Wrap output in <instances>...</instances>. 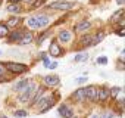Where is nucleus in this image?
<instances>
[{"mask_svg":"<svg viewBox=\"0 0 125 118\" xmlns=\"http://www.w3.org/2000/svg\"><path fill=\"white\" fill-rule=\"evenodd\" d=\"M35 89H37V84H35V81H31V83H28V86L21 92V94H19V97H18V100L21 102V103H28L30 100H31V97L34 96V92H35Z\"/></svg>","mask_w":125,"mask_h":118,"instance_id":"obj_1","label":"nucleus"},{"mask_svg":"<svg viewBox=\"0 0 125 118\" xmlns=\"http://www.w3.org/2000/svg\"><path fill=\"white\" fill-rule=\"evenodd\" d=\"M0 118H9V117H0Z\"/></svg>","mask_w":125,"mask_h":118,"instance_id":"obj_41","label":"nucleus"},{"mask_svg":"<svg viewBox=\"0 0 125 118\" xmlns=\"http://www.w3.org/2000/svg\"><path fill=\"white\" fill-rule=\"evenodd\" d=\"M22 2H25V3H30V5H31V3L34 2V0H22Z\"/></svg>","mask_w":125,"mask_h":118,"instance_id":"obj_39","label":"nucleus"},{"mask_svg":"<svg viewBox=\"0 0 125 118\" xmlns=\"http://www.w3.org/2000/svg\"><path fill=\"white\" fill-rule=\"evenodd\" d=\"M6 9H8V12H10V13H19V12L22 11V8H21L19 3H9Z\"/></svg>","mask_w":125,"mask_h":118,"instance_id":"obj_20","label":"nucleus"},{"mask_svg":"<svg viewBox=\"0 0 125 118\" xmlns=\"http://www.w3.org/2000/svg\"><path fill=\"white\" fill-rule=\"evenodd\" d=\"M28 114H27V111H24V109H18V111H15V117L16 118H25Z\"/></svg>","mask_w":125,"mask_h":118,"instance_id":"obj_29","label":"nucleus"},{"mask_svg":"<svg viewBox=\"0 0 125 118\" xmlns=\"http://www.w3.org/2000/svg\"><path fill=\"white\" fill-rule=\"evenodd\" d=\"M27 27L30 30H38V24H37L35 16H28L27 18Z\"/></svg>","mask_w":125,"mask_h":118,"instance_id":"obj_21","label":"nucleus"},{"mask_svg":"<svg viewBox=\"0 0 125 118\" xmlns=\"http://www.w3.org/2000/svg\"><path fill=\"white\" fill-rule=\"evenodd\" d=\"M109 93H110V97L116 99V97H118V94H121V93H122V89H121V87H118V86H115V87L109 89Z\"/></svg>","mask_w":125,"mask_h":118,"instance_id":"obj_25","label":"nucleus"},{"mask_svg":"<svg viewBox=\"0 0 125 118\" xmlns=\"http://www.w3.org/2000/svg\"><path fill=\"white\" fill-rule=\"evenodd\" d=\"M80 44H81L83 47H90V46H93V35H90V34L83 35V37L80 38Z\"/></svg>","mask_w":125,"mask_h":118,"instance_id":"obj_19","label":"nucleus"},{"mask_svg":"<svg viewBox=\"0 0 125 118\" xmlns=\"http://www.w3.org/2000/svg\"><path fill=\"white\" fill-rule=\"evenodd\" d=\"M118 70H121V71L124 70V62H122V58H121L119 61H118Z\"/></svg>","mask_w":125,"mask_h":118,"instance_id":"obj_35","label":"nucleus"},{"mask_svg":"<svg viewBox=\"0 0 125 118\" xmlns=\"http://www.w3.org/2000/svg\"><path fill=\"white\" fill-rule=\"evenodd\" d=\"M59 114L62 118H72L74 117V111L71 109V106H68L66 103H62L59 106Z\"/></svg>","mask_w":125,"mask_h":118,"instance_id":"obj_11","label":"nucleus"},{"mask_svg":"<svg viewBox=\"0 0 125 118\" xmlns=\"http://www.w3.org/2000/svg\"><path fill=\"white\" fill-rule=\"evenodd\" d=\"M99 118H116V117L113 115V112H110V111H106V112H103L102 115H99Z\"/></svg>","mask_w":125,"mask_h":118,"instance_id":"obj_30","label":"nucleus"},{"mask_svg":"<svg viewBox=\"0 0 125 118\" xmlns=\"http://www.w3.org/2000/svg\"><path fill=\"white\" fill-rule=\"evenodd\" d=\"M46 3V0H34L32 5H31V9H38L40 6H43Z\"/></svg>","mask_w":125,"mask_h":118,"instance_id":"obj_28","label":"nucleus"},{"mask_svg":"<svg viewBox=\"0 0 125 118\" xmlns=\"http://www.w3.org/2000/svg\"><path fill=\"white\" fill-rule=\"evenodd\" d=\"M116 3H118V5H119V6H122V5H124V3H125V0H116Z\"/></svg>","mask_w":125,"mask_h":118,"instance_id":"obj_37","label":"nucleus"},{"mask_svg":"<svg viewBox=\"0 0 125 118\" xmlns=\"http://www.w3.org/2000/svg\"><path fill=\"white\" fill-rule=\"evenodd\" d=\"M91 118H99V114H94V115H93Z\"/></svg>","mask_w":125,"mask_h":118,"instance_id":"obj_40","label":"nucleus"},{"mask_svg":"<svg viewBox=\"0 0 125 118\" xmlns=\"http://www.w3.org/2000/svg\"><path fill=\"white\" fill-rule=\"evenodd\" d=\"M22 33H24V30H15V31H9V34L6 35L8 37V41L6 43H18L19 40H21V37H22Z\"/></svg>","mask_w":125,"mask_h":118,"instance_id":"obj_8","label":"nucleus"},{"mask_svg":"<svg viewBox=\"0 0 125 118\" xmlns=\"http://www.w3.org/2000/svg\"><path fill=\"white\" fill-rule=\"evenodd\" d=\"M57 67V62H52V64H49V67L47 68H50V70H54Z\"/></svg>","mask_w":125,"mask_h":118,"instance_id":"obj_36","label":"nucleus"},{"mask_svg":"<svg viewBox=\"0 0 125 118\" xmlns=\"http://www.w3.org/2000/svg\"><path fill=\"white\" fill-rule=\"evenodd\" d=\"M97 64H103V65H106V64H107V58H106V56H100V58L97 59Z\"/></svg>","mask_w":125,"mask_h":118,"instance_id":"obj_31","label":"nucleus"},{"mask_svg":"<svg viewBox=\"0 0 125 118\" xmlns=\"http://www.w3.org/2000/svg\"><path fill=\"white\" fill-rule=\"evenodd\" d=\"M90 28H91V22H90L88 19H83L81 22L77 24L75 31H77V33H85V31H88Z\"/></svg>","mask_w":125,"mask_h":118,"instance_id":"obj_14","label":"nucleus"},{"mask_svg":"<svg viewBox=\"0 0 125 118\" xmlns=\"http://www.w3.org/2000/svg\"><path fill=\"white\" fill-rule=\"evenodd\" d=\"M109 97H110L109 87H106V86L99 87V90H97V103H104Z\"/></svg>","mask_w":125,"mask_h":118,"instance_id":"obj_6","label":"nucleus"},{"mask_svg":"<svg viewBox=\"0 0 125 118\" xmlns=\"http://www.w3.org/2000/svg\"><path fill=\"white\" fill-rule=\"evenodd\" d=\"M9 27L5 24V22H0V38H5L8 34H9Z\"/></svg>","mask_w":125,"mask_h":118,"instance_id":"obj_23","label":"nucleus"},{"mask_svg":"<svg viewBox=\"0 0 125 118\" xmlns=\"http://www.w3.org/2000/svg\"><path fill=\"white\" fill-rule=\"evenodd\" d=\"M35 19H37L38 28H46L50 22V16L47 13H38V15H35Z\"/></svg>","mask_w":125,"mask_h":118,"instance_id":"obj_12","label":"nucleus"},{"mask_svg":"<svg viewBox=\"0 0 125 118\" xmlns=\"http://www.w3.org/2000/svg\"><path fill=\"white\" fill-rule=\"evenodd\" d=\"M103 38H104V33H103V31H99V33H97V34L93 37V46L99 44V43H100Z\"/></svg>","mask_w":125,"mask_h":118,"instance_id":"obj_26","label":"nucleus"},{"mask_svg":"<svg viewBox=\"0 0 125 118\" xmlns=\"http://www.w3.org/2000/svg\"><path fill=\"white\" fill-rule=\"evenodd\" d=\"M0 5H2V0H0Z\"/></svg>","mask_w":125,"mask_h":118,"instance_id":"obj_42","label":"nucleus"},{"mask_svg":"<svg viewBox=\"0 0 125 118\" xmlns=\"http://www.w3.org/2000/svg\"><path fill=\"white\" fill-rule=\"evenodd\" d=\"M28 83H30L28 78H22V80H19V81H16V83L13 84L12 90H13V92H22V90L28 86Z\"/></svg>","mask_w":125,"mask_h":118,"instance_id":"obj_18","label":"nucleus"},{"mask_svg":"<svg viewBox=\"0 0 125 118\" xmlns=\"http://www.w3.org/2000/svg\"><path fill=\"white\" fill-rule=\"evenodd\" d=\"M6 65V70L12 74H24L28 71V67L25 64H19V62H8L5 64Z\"/></svg>","mask_w":125,"mask_h":118,"instance_id":"obj_3","label":"nucleus"},{"mask_svg":"<svg viewBox=\"0 0 125 118\" xmlns=\"http://www.w3.org/2000/svg\"><path fill=\"white\" fill-rule=\"evenodd\" d=\"M32 40H34V35H32V33H31V31H25V30H24V33H22V37H21V40L18 41V44H21V46H27V44L32 43Z\"/></svg>","mask_w":125,"mask_h":118,"instance_id":"obj_13","label":"nucleus"},{"mask_svg":"<svg viewBox=\"0 0 125 118\" xmlns=\"http://www.w3.org/2000/svg\"><path fill=\"white\" fill-rule=\"evenodd\" d=\"M97 90H99L97 86H88V87H84V96H85V100H88V102H91V103H97Z\"/></svg>","mask_w":125,"mask_h":118,"instance_id":"obj_5","label":"nucleus"},{"mask_svg":"<svg viewBox=\"0 0 125 118\" xmlns=\"http://www.w3.org/2000/svg\"><path fill=\"white\" fill-rule=\"evenodd\" d=\"M47 35H49V31H46L44 34H41V35L38 37V44H40V43H41V41H43V40H44V38H46Z\"/></svg>","mask_w":125,"mask_h":118,"instance_id":"obj_34","label":"nucleus"},{"mask_svg":"<svg viewBox=\"0 0 125 118\" xmlns=\"http://www.w3.org/2000/svg\"><path fill=\"white\" fill-rule=\"evenodd\" d=\"M116 34H118L119 37H124V35H125V30H124V28H118V30H116Z\"/></svg>","mask_w":125,"mask_h":118,"instance_id":"obj_33","label":"nucleus"},{"mask_svg":"<svg viewBox=\"0 0 125 118\" xmlns=\"http://www.w3.org/2000/svg\"><path fill=\"white\" fill-rule=\"evenodd\" d=\"M21 21H22V18H19L18 15H12L10 18H8V21L5 22L9 28H15V27H18L19 24H21Z\"/></svg>","mask_w":125,"mask_h":118,"instance_id":"obj_17","label":"nucleus"},{"mask_svg":"<svg viewBox=\"0 0 125 118\" xmlns=\"http://www.w3.org/2000/svg\"><path fill=\"white\" fill-rule=\"evenodd\" d=\"M22 0H9V3H21Z\"/></svg>","mask_w":125,"mask_h":118,"instance_id":"obj_38","label":"nucleus"},{"mask_svg":"<svg viewBox=\"0 0 125 118\" xmlns=\"http://www.w3.org/2000/svg\"><path fill=\"white\" fill-rule=\"evenodd\" d=\"M43 81H44V84L47 87H56V86H59V77L57 75H46L43 78Z\"/></svg>","mask_w":125,"mask_h":118,"instance_id":"obj_15","label":"nucleus"},{"mask_svg":"<svg viewBox=\"0 0 125 118\" xmlns=\"http://www.w3.org/2000/svg\"><path fill=\"white\" fill-rule=\"evenodd\" d=\"M53 96H41L40 99H38V102L34 105L35 108H38V112L40 114H43V112H46V111H49L52 106H53Z\"/></svg>","mask_w":125,"mask_h":118,"instance_id":"obj_2","label":"nucleus"},{"mask_svg":"<svg viewBox=\"0 0 125 118\" xmlns=\"http://www.w3.org/2000/svg\"><path fill=\"white\" fill-rule=\"evenodd\" d=\"M6 72H8L6 65H5L3 62H0V83L6 81Z\"/></svg>","mask_w":125,"mask_h":118,"instance_id":"obj_24","label":"nucleus"},{"mask_svg":"<svg viewBox=\"0 0 125 118\" xmlns=\"http://www.w3.org/2000/svg\"><path fill=\"white\" fill-rule=\"evenodd\" d=\"M44 93H46V87H44V86H37V89H35V92H34V96L31 97V100H30L28 103H30L31 106H34V105L38 102V99H40Z\"/></svg>","mask_w":125,"mask_h":118,"instance_id":"obj_9","label":"nucleus"},{"mask_svg":"<svg viewBox=\"0 0 125 118\" xmlns=\"http://www.w3.org/2000/svg\"><path fill=\"white\" fill-rule=\"evenodd\" d=\"M62 53H63V50L59 46V43L53 40L50 43V47H49V55H52L53 58H59V56H62Z\"/></svg>","mask_w":125,"mask_h":118,"instance_id":"obj_7","label":"nucleus"},{"mask_svg":"<svg viewBox=\"0 0 125 118\" xmlns=\"http://www.w3.org/2000/svg\"><path fill=\"white\" fill-rule=\"evenodd\" d=\"M57 40L60 43H71L72 41V31H69V30H62V31H59Z\"/></svg>","mask_w":125,"mask_h":118,"instance_id":"obj_10","label":"nucleus"},{"mask_svg":"<svg viewBox=\"0 0 125 118\" xmlns=\"http://www.w3.org/2000/svg\"><path fill=\"white\" fill-rule=\"evenodd\" d=\"M124 13H125V11H124V9L121 8L119 11H116V12H115V13L112 15V18H110V21H112V22H118V21H119L121 18H124Z\"/></svg>","mask_w":125,"mask_h":118,"instance_id":"obj_22","label":"nucleus"},{"mask_svg":"<svg viewBox=\"0 0 125 118\" xmlns=\"http://www.w3.org/2000/svg\"><path fill=\"white\" fill-rule=\"evenodd\" d=\"M74 2H66V0H57V2H53L49 5L50 9H56V11H69L74 8Z\"/></svg>","mask_w":125,"mask_h":118,"instance_id":"obj_4","label":"nucleus"},{"mask_svg":"<svg viewBox=\"0 0 125 118\" xmlns=\"http://www.w3.org/2000/svg\"><path fill=\"white\" fill-rule=\"evenodd\" d=\"M87 59H88V53L83 52V53H78L75 56V62H84V61H87Z\"/></svg>","mask_w":125,"mask_h":118,"instance_id":"obj_27","label":"nucleus"},{"mask_svg":"<svg viewBox=\"0 0 125 118\" xmlns=\"http://www.w3.org/2000/svg\"><path fill=\"white\" fill-rule=\"evenodd\" d=\"M77 103H83V102H85V96H84V87H80V89H77L74 93H72V96H71Z\"/></svg>","mask_w":125,"mask_h":118,"instance_id":"obj_16","label":"nucleus"},{"mask_svg":"<svg viewBox=\"0 0 125 118\" xmlns=\"http://www.w3.org/2000/svg\"><path fill=\"white\" fill-rule=\"evenodd\" d=\"M77 84H83V83H87V77H80V78H77V81H75Z\"/></svg>","mask_w":125,"mask_h":118,"instance_id":"obj_32","label":"nucleus"}]
</instances>
